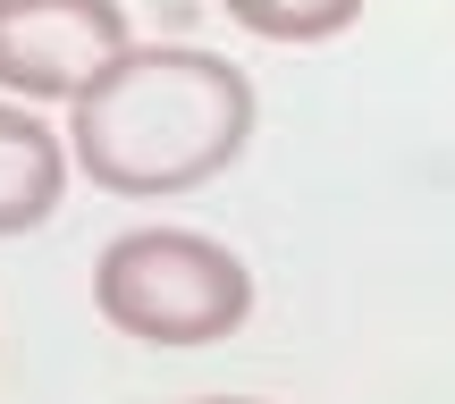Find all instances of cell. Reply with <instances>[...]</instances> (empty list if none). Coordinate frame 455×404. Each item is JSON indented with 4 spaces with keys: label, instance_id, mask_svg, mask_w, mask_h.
Masks as SVG:
<instances>
[{
    "label": "cell",
    "instance_id": "obj_4",
    "mask_svg": "<svg viewBox=\"0 0 455 404\" xmlns=\"http://www.w3.org/2000/svg\"><path fill=\"white\" fill-rule=\"evenodd\" d=\"M68 186V144L34 118V101L0 93V236H26L60 210Z\"/></svg>",
    "mask_w": 455,
    "mask_h": 404
},
{
    "label": "cell",
    "instance_id": "obj_1",
    "mask_svg": "<svg viewBox=\"0 0 455 404\" xmlns=\"http://www.w3.org/2000/svg\"><path fill=\"white\" fill-rule=\"evenodd\" d=\"M253 144V84L203 43H127L68 101V161L127 202L195 194Z\"/></svg>",
    "mask_w": 455,
    "mask_h": 404
},
{
    "label": "cell",
    "instance_id": "obj_5",
    "mask_svg": "<svg viewBox=\"0 0 455 404\" xmlns=\"http://www.w3.org/2000/svg\"><path fill=\"white\" fill-rule=\"evenodd\" d=\"M220 9L261 43H329L363 17V0H220Z\"/></svg>",
    "mask_w": 455,
    "mask_h": 404
},
{
    "label": "cell",
    "instance_id": "obj_3",
    "mask_svg": "<svg viewBox=\"0 0 455 404\" xmlns=\"http://www.w3.org/2000/svg\"><path fill=\"white\" fill-rule=\"evenodd\" d=\"M118 0H0V93L9 101H76L127 51Z\"/></svg>",
    "mask_w": 455,
    "mask_h": 404
},
{
    "label": "cell",
    "instance_id": "obj_2",
    "mask_svg": "<svg viewBox=\"0 0 455 404\" xmlns=\"http://www.w3.org/2000/svg\"><path fill=\"white\" fill-rule=\"evenodd\" d=\"M93 312L144 345H212L253 312V270L195 227H127L93 261Z\"/></svg>",
    "mask_w": 455,
    "mask_h": 404
},
{
    "label": "cell",
    "instance_id": "obj_6",
    "mask_svg": "<svg viewBox=\"0 0 455 404\" xmlns=\"http://www.w3.org/2000/svg\"><path fill=\"white\" fill-rule=\"evenodd\" d=\"M195 404H261V396H195Z\"/></svg>",
    "mask_w": 455,
    "mask_h": 404
}]
</instances>
